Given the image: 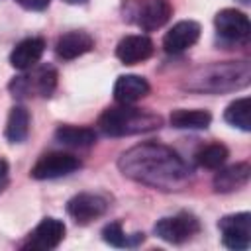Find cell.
Instances as JSON below:
<instances>
[{
    "instance_id": "6da1fadb",
    "label": "cell",
    "mask_w": 251,
    "mask_h": 251,
    "mask_svg": "<svg viewBox=\"0 0 251 251\" xmlns=\"http://www.w3.org/2000/svg\"><path fill=\"white\" fill-rule=\"evenodd\" d=\"M118 167L127 178L161 190H178L190 176L186 163L173 149L159 143H141L127 149Z\"/></svg>"
},
{
    "instance_id": "7a4b0ae2",
    "label": "cell",
    "mask_w": 251,
    "mask_h": 251,
    "mask_svg": "<svg viewBox=\"0 0 251 251\" xmlns=\"http://www.w3.org/2000/svg\"><path fill=\"white\" fill-rule=\"evenodd\" d=\"M161 116L133 108L131 104H120L116 108H108L100 120L98 126L106 135L112 137H122V135H135V133H145L161 127Z\"/></svg>"
},
{
    "instance_id": "3957f363",
    "label": "cell",
    "mask_w": 251,
    "mask_h": 251,
    "mask_svg": "<svg viewBox=\"0 0 251 251\" xmlns=\"http://www.w3.org/2000/svg\"><path fill=\"white\" fill-rule=\"evenodd\" d=\"M251 69L247 61L239 63H218L208 69H202L194 76L188 78L186 88L190 90H204V92H226L243 88L249 84Z\"/></svg>"
},
{
    "instance_id": "277c9868",
    "label": "cell",
    "mask_w": 251,
    "mask_h": 251,
    "mask_svg": "<svg viewBox=\"0 0 251 251\" xmlns=\"http://www.w3.org/2000/svg\"><path fill=\"white\" fill-rule=\"evenodd\" d=\"M57 86V71L49 65L39 67L27 75L16 76L10 82V90L14 96L18 98H25V96H51L53 90Z\"/></svg>"
},
{
    "instance_id": "5b68a950",
    "label": "cell",
    "mask_w": 251,
    "mask_h": 251,
    "mask_svg": "<svg viewBox=\"0 0 251 251\" xmlns=\"http://www.w3.org/2000/svg\"><path fill=\"white\" fill-rule=\"evenodd\" d=\"M200 231V222L188 212H180L171 218H161L155 224V233L167 243H184Z\"/></svg>"
},
{
    "instance_id": "8992f818",
    "label": "cell",
    "mask_w": 251,
    "mask_h": 251,
    "mask_svg": "<svg viewBox=\"0 0 251 251\" xmlns=\"http://www.w3.org/2000/svg\"><path fill=\"white\" fill-rule=\"evenodd\" d=\"M218 227L222 233V241L227 249L245 251L251 245V214L249 212L224 216Z\"/></svg>"
},
{
    "instance_id": "52a82bcc",
    "label": "cell",
    "mask_w": 251,
    "mask_h": 251,
    "mask_svg": "<svg viewBox=\"0 0 251 251\" xmlns=\"http://www.w3.org/2000/svg\"><path fill=\"white\" fill-rule=\"evenodd\" d=\"M76 169H80V159L71 155V153H63V151H53L43 155L31 169V176L37 180H47V178H59V176H67L71 173H75Z\"/></svg>"
},
{
    "instance_id": "ba28073f",
    "label": "cell",
    "mask_w": 251,
    "mask_h": 251,
    "mask_svg": "<svg viewBox=\"0 0 251 251\" xmlns=\"http://www.w3.org/2000/svg\"><path fill=\"white\" fill-rule=\"evenodd\" d=\"M214 22H216L218 35L226 41L241 43V41L249 39L251 24H249V18L243 12H239L235 8H226V10H220L216 14Z\"/></svg>"
},
{
    "instance_id": "9c48e42d",
    "label": "cell",
    "mask_w": 251,
    "mask_h": 251,
    "mask_svg": "<svg viewBox=\"0 0 251 251\" xmlns=\"http://www.w3.org/2000/svg\"><path fill=\"white\" fill-rule=\"evenodd\" d=\"M63 237H65V224L57 218H43L35 226V229L27 235L22 247L33 251H51L63 241Z\"/></svg>"
},
{
    "instance_id": "30bf717a",
    "label": "cell",
    "mask_w": 251,
    "mask_h": 251,
    "mask_svg": "<svg viewBox=\"0 0 251 251\" xmlns=\"http://www.w3.org/2000/svg\"><path fill=\"white\" fill-rule=\"evenodd\" d=\"M173 16V6L169 0H139L135 8V24L143 31H153L163 27Z\"/></svg>"
},
{
    "instance_id": "8fae6325",
    "label": "cell",
    "mask_w": 251,
    "mask_h": 251,
    "mask_svg": "<svg viewBox=\"0 0 251 251\" xmlns=\"http://www.w3.org/2000/svg\"><path fill=\"white\" fill-rule=\"evenodd\" d=\"M108 210V202L98 194H76L67 202V214L80 226L90 224L92 220L100 218Z\"/></svg>"
},
{
    "instance_id": "7c38bea8",
    "label": "cell",
    "mask_w": 251,
    "mask_h": 251,
    "mask_svg": "<svg viewBox=\"0 0 251 251\" xmlns=\"http://www.w3.org/2000/svg\"><path fill=\"white\" fill-rule=\"evenodd\" d=\"M200 37V25L192 20H182L175 24L163 37V49L167 53H182L188 47H192Z\"/></svg>"
},
{
    "instance_id": "4fadbf2b",
    "label": "cell",
    "mask_w": 251,
    "mask_h": 251,
    "mask_svg": "<svg viewBox=\"0 0 251 251\" xmlns=\"http://www.w3.org/2000/svg\"><path fill=\"white\" fill-rule=\"evenodd\" d=\"M153 55V41L147 35H126L118 47H116V57L124 65H135Z\"/></svg>"
},
{
    "instance_id": "5bb4252c",
    "label": "cell",
    "mask_w": 251,
    "mask_h": 251,
    "mask_svg": "<svg viewBox=\"0 0 251 251\" xmlns=\"http://www.w3.org/2000/svg\"><path fill=\"white\" fill-rule=\"evenodd\" d=\"M43 51H45V41L41 37H27L20 41L10 53V65L18 71L33 69L35 63L41 59Z\"/></svg>"
},
{
    "instance_id": "9a60e30c",
    "label": "cell",
    "mask_w": 251,
    "mask_h": 251,
    "mask_svg": "<svg viewBox=\"0 0 251 251\" xmlns=\"http://www.w3.org/2000/svg\"><path fill=\"white\" fill-rule=\"evenodd\" d=\"M149 94V82L139 75H122L114 84V98L118 104H133Z\"/></svg>"
},
{
    "instance_id": "2e32d148",
    "label": "cell",
    "mask_w": 251,
    "mask_h": 251,
    "mask_svg": "<svg viewBox=\"0 0 251 251\" xmlns=\"http://www.w3.org/2000/svg\"><path fill=\"white\" fill-rule=\"evenodd\" d=\"M92 47H94V39L86 31H69L57 39L55 51L61 59L71 61V59H76V57L88 53Z\"/></svg>"
},
{
    "instance_id": "e0dca14e",
    "label": "cell",
    "mask_w": 251,
    "mask_h": 251,
    "mask_svg": "<svg viewBox=\"0 0 251 251\" xmlns=\"http://www.w3.org/2000/svg\"><path fill=\"white\" fill-rule=\"evenodd\" d=\"M249 176H251L249 163H235V165L226 167L220 173H216V176H214V188L218 192H231V190H237V188L245 186L247 180H249Z\"/></svg>"
},
{
    "instance_id": "ac0fdd59",
    "label": "cell",
    "mask_w": 251,
    "mask_h": 251,
    "mask_svg": "<svg viewBox=\"0 0 251 251\" xmlns=\"http://www.w3.org/2000/svg\"><path fill=\"white\" fill-rule=\"evenodd\" d=\"M6 139L10 143H22L25 141L29 133V112L24 106H14L8 114L6 122Z\"/></svg>"
},
{
    "instance_id": "d6986e66",
    "label": "cell",
    "mask_w": 251,
    "mask_h": 251,
    "mask_svg": "<svg viewBox=\"0 0 251 251\" xmlns=\"http://www.w3.org/2000/svg\"><path fill=\"white\" fill-rule=\"evenodd\" d=\"M171 126L176 129H204L210 126L212 116L206 110H175L171 114Z\"/></svg>"
},
{
    "instance_id": "ffe728a7",
    "label": "cell",
    "mask_w": 251,
    "mask_h": 251,
    "mask_svg": "<svg viewBox=\"0 0 251 251\" xmlns=\"http://www.w3.org/2000/svg\"><path fill=\"white\" fill-rule=\"evenodd\" d=\"M55 139L69 147H90L96 141V133L90 127L59 126L55 131Z\"/></svg>"
},
{
    "instance_id": "44dd1931",
    "label": "cell",
    "mask_w": 251,
    "mask_h": 251,
    "mask_svg": "<svg viewBox=\"0 0 251 251\" xmlns=\"http://www.w3.org/2000/svg\"><path fill=\"white\" fill-rule=\"evenodd\" d=\"M224 120L233 127L249 131L251 129V100L245 96V98L231 102L224 112Z\"/></svg>"
},
{
    "instance_id": "7402d4cb",
    "label": "cell",
    "mask_w": 251,
    "mask_h": 251,
    "mask_svg": "<svg viewBox=\"0 0 251 251\" xmlns=\"http://www.w3.org/2000/svg\"><path fill=\"white\" fill-rule=\"evenodd\" d=\"M102 239H104L106 243L114 245V247H135L137 243L143 241V233L127 235V233H124L120 222H112V224L104 226V229H102Z\"/></svg>"
},
{
    "instance_id": "603a6c76",
    "label": "cell",
    "mask_w": 251,
    "mask_h": 251,
    "mask_svg": "<svg viewBox=\"0 0 251 251\" xmlns=\"http://www.w3.org/2000/svg\"><path fill=\"white\" fill-rule=\"evenodd\" d=\"M227 147L222 145V143H210L206 147H202L198 153H196V163L202 167V169H220L226 159H227Z\"/></svg>"
},
{
    "instance_id": "cb8c5ba5",
    "label": "cell",
    "mask_w": 251,
    "mask_h": 251,
    "mask_svg": "<svg viewBox=\"0 0 251 251\" xmlns=\"http://www.w3.org/2000/svg\"><path fill=\"white\" fill-rule=\"evenodd\" d=\"M22 8H25V10H31V12H41V10H45L47 6H49V2L51 0H16Z\"/></svg>"
},
{
    "instance_id": "d4e9b609",
    "label": "cell",
    "mask_w": 251,
    "mask_h": 251,
    "mask_svg": "<svg viewBox=\"0 0 251 251\" xmlns=\"http://www.w3.org/2000/svg\"><path fill=\"white\" fill-rule=\"evenodd\" d=\"M8 182H10V167L4 159H0V192L6 190Z\"/></svg>"
},
{
    "instance_id": "484cf974",
    "label": "cell",
    "mask_w": 251,
    "mask_h": 251,
    "mask_svg": "<svg viewBox=\"0 0 251 251\" xmlns=\"http://www.w3.org/2000/svg\"><path fill=\"white\" fill-rule=\"evenodd\" d=\"M67 4H84L86 0H65Z\"/></svg>"
}]
</instances>
